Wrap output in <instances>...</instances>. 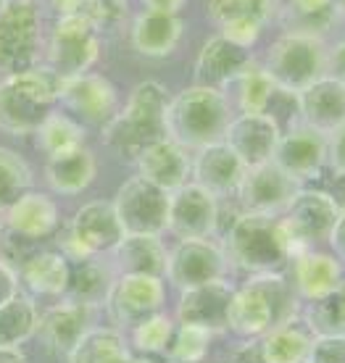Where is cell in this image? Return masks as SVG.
I'll return each instance as SVG.
<instances>
[{
	"instance_id": "cell-29",
	"label": "cell",
	"mask_w": 345,
	"mask_h": 363,
	"mask_svg": "<svg viewBox=\"0 0 345 363\" xmlns=\"http://www.w3.org/2000/svg\"><path fill=\"white\" fill-rule=\"evenodd\" d=\"M98 174L95 155L87 147H77L61 155H48L45 161V182L48 187L58 195H80L92 184Z\"/></svg>"
},
{
	"instance_id": "cell-26",
	"label": "cell",
	"mask_w": 345,
	"mask_h": 363,
	"mask_svg": "<svg viewBox=\"0 0 345 363\" xmlns=\"http://www.w3.org/2000/svg\"><path fill=\"white\" fill-rule=\"evenodd\" d=\"M290 269L292 290L306 303L324 298L332 290H337V284L345 277L343 264L332 253H322V250H303V253H298L290 261Z\"/></svg>"
},
{
	"instance_id": "cell-11",
	"label": "cell",
	"mask_w": 345,
	"mask_h": 363,
	"mask_svg": "<svg viewBox=\"0 0 345 363\" xmlns=\"http://www.w3.org/2000/svg\"><path fill=\"white\" fill-rule=\"evenodd\" d=\"M164 300L166 290L161 279L143 274H116L103 306L116 329H135L137 324L161 313Z\"/></svg>"
},
{
	"instance_id": "cell-1",
	"label": "cell",
	"mask_w": 345,
	"mask_h": 363,
	"mask_svg": "<svg viewBox=\"0 0 345 363\" xmlns=\"http://www.w3.org/2000/svg\"><path fill=\"white\" fill-rule=\"evenodd\" d=\"M298 316L300 298L288 277H282V272L253 274L232 292L227 329L243 340H253Z\"/></svg>"
},
{
	"instance_id": "cell-32",
	"label": "cell",
	"mask_w": 345,
	"mask_h": 363,
	"mask_svg": "<svg viewBox=\"0 0 345 363\" xmlns=\"http://www.w3.org/2000/svg\"><path fill=\"white\" fill-rule=\"evenodd\" d=\"M69 363H135V355L129 350L127 340L119 329L92 327L87 335L77 342L72 353L66 355Z\"/></svg>"
},
{
	"instance_id": "cell-24",
	"label": "cell",
	"mask_w": 345,
	"mask_h": 363,
	"mask_svg": "<svg viewBox=\"0 0 345 363\" xmlns=\"http://www.w3.org/2000/svg\"><path fill=\"white\" fill-rule=\"evenodd\" d=\"M92 316H95V308L77 303V300H66L40 316L37 335L50 350L69 355L77 347V342L92 329Z\"/></svg>"
},
{
	"instance_id": "cell-12",
	"label": "cell",
	"mask_w": 345,
	"mask_h": 363,
	"mask_svg": "<svg viewBox=\"0 0 345 363\" xmlns=\"http://www.w3.org/2000/svg\"><path fill=\"white\" fill-rule=\"evenodd\" d=\"M227 269L229 261L224 247L211 240H180L166 258V279L180 290L224 279Z\"/></svg>"
},
{
	"instance_id": "cell-53",
	"label": "cell",
	"mask_w": 345,
	"mask_h": 363,
	"mask_svg": "<svg viewBox=\"0 0 345 363\" xmlns=\"http://www.w3.org/2000/svg\"><path fill=\"white\" fill-rule=\"evenodd\" d=\"M332 6H335V13H340V16H345V0H335Z\"/></svg>"
},
{
	"instance_id": "cell-13",
	"label": "cell",
	"mask_w": 345,
	"mask_h": 363,
	"mask_svg": "<svg viewBox=\"0 0 345 363\" xmlns=\"http://www.w3.org/2000/svg\"><path fill=\"white\" fill-rule=\"evenodd\" d=\"M166 229L177 240H211L219 229V198L187 182L169 192V221Z\"/></svg>"
},
{
	"instance_id": "cell-52",
	"label": "cell",
	"mask_w": 345,
	"mask_h": 363,
	"mask_svg": "<svg viewBox=\"0 0 345 363\" xmlns=\"http://www.w3.org/2000/svg\"><path fill=\"white\" fill-rule=\"evenodd\" d=\"M48 3H50V6H53L55 13L61 16V13H66V11L72 9V3H74V0H48Z\"/></svg>"
},
{
	"instance_id": "cell-48",
	"label": "cell",
	"mask_w": 345,
	"mask_h": 363,
	"mask_svg": "<svg viewBox=\"0 0 345 363\" xmlns=\"http://www.w3.org/2000/svg\"><path fill=\"white\" fill-rule=\"evenodd\" d=\"M327 74L329 77H337L340 82H345V43L335 45L327 53Z\"/></svg>"
},
{
	"instance_id": "cell-56",
	"label": "cell",
	"mask_w": 345,
	"mask_h": 363,
	"mask_svg": "<svg viewBox=\"0 0 345 363\" xmlns=\"http://www.w3.org/2000/svg\"><path fill=\"white\" fill-rule=\"evenodd\" d=\"M0 232H3V229H0Z\"/></svg>"
},
{
	"instance_id": "cell-23",
	"label": "cell",
	"mask_w": 345,
	"mask_h": 363,
	"mask_svg": "<svg viewBox=\"0 0 345 363\" xmlns=\"http://www.w3.org/2000/svg\"><path fill=\"white\" fill-rule=\"evenodd\" d=\"M135 166L143 179L153 182L155 187L166 192H174L177 187L187 184L192 177L190 150H185L172 137H161L158 143L148 145L135 158Z\"/></svg>"
},
{
	"instance_id": "cell-8",
	"label": "cell",
	"mask_w": 345,
	"mask_h": 363,
	"mask_svg": "<svg viewBox=\"0 0 345 363\" xmlns=\"http://www.w3.org/2000/svg\"><path fill=\"white\" fill-rule=\"evenodd\" d=\"M337 216H340V211L329 200L327 192L300 187L280 216V227L290 245L292 258L303 250H314V245L319 242H327Z\"/></svg>"
},
{
	"instance_id": "cell-36",
	"label": "cell",
	"mask_w": 345,
	"mask_h": 363,
	"mask_svg": "<svg viewBox=\"0 0 345 363\" xmlns=\"http://www.w3.org/2000/svg\"><path fill=\"white\" fill-rule=\"evenodd\" d=\"M37 308L27 298H11L0 306V345L18 347L37 332Z\"/></svg>"
},
{
	"instance_id": "cell-9",
	"label": "cell",
	"mask_w": 345,
	"mask_h": 363,
	"mask_svg": "<svg viewBox=\"0 0 345 363\" xmlns=\"http://www.w3.org/2000/svg\"><path fill=\"white\" fill-rule=\"evenodd\" d=\"M100 58V32L82 16H58L48 37V61L61 79L92 72Z\"/></svg>"
},
{
	"instance_id": "cell-55",
	"label": "cell",
	"mask_w": 345,
	"mask_h": 363,
	"mask_svg": "<svg viewBox=\"0 0 345 363\" xmlns=\"http://www.w3.org/2000/svg\"><path fill=\"white\" fill-rule=\"evenodd\" d=\"M3 3H6V0H0V6H3Z\"/></svg>"
},
{
	"instance_id": "cell-34",
	"label": "cell",
	"mask_w": 345,
	"mask_h": 363,
	"mask_svg": "<svg viewBox=\"0 0 345 363\" xmlns=\"http://www.w3.org/2000/svg\"><path fill=\"white\" fill-rule=\"evenodd\" d=\"M206 11L217 29L227 24H253L266 29L277 11V0H209Z\"/></svg>"
},
{
	"instance_id": "cell-10",
	"label": "cell",
	"mask_w": 345,
	"mask_h": 363,
	"mask_svg": "<svg viewBox=\"0 0 345 363\" xmlns=\"http://www.w3.org/2000/svg\"><path fill=\"white\" fill-rule=\"evenodd\" d=\"M124 235H155L161 237L169 221V192L155 187L140 174L129 177L111 200Z\"/></svg>"
},
{
	"instance_id": "cell-30",
	"label": "cell",
	"mask_w": 345,
	"mask_h": 363,
	"mask_svg": "<svg viewBox=\"0 0 345 363\" xmlns=\"http://www.w3.org/2000/svg\"><path fill=\"white\" fill-rule=\"evenodd\" d=\"M311 342L314 335L300 318L288 321L277 329H269L266 335L256 337L258 363H306Z\"/></svg>"
},
{
	"instance_id": "cell-46",
	"label": "cell",
	"mask_w": 345,
	"mask_h": 363,
	"mask_svg": "<svg viewBox=\"0 0 345 363\" xmlns=\"http://www.w3.org/2000/svg\"><path fill=\"white\" fill-rule=\"evenodd\" d=\"M329 195V200L337 206V211L343 213L345 211V172H335L332 169V174H329L327 179V190H324Z\"/></svg>"
},
{
	"instance_id": "cell-35",
	"label": "cell",
	"mask_w": 345,
	"mask_h": 363,
	"mask_svg": "<svg viewBox=\"0 0 345 363\" xmlns=\"http://www.w3.org/2000/svg\"><path fill=\"white\" fill-rule=\"evenodd\" d=\"M40 147L48 155H61L84 147V124L64 111H53L35 132Z\"/></svg>"
},
{
	"instance_id": "cell-33",
	"label": "cell",
	"mask_w": 345,
	"mask_h": 363,
	"mask_svg": "<svg viewBox=\"0 0 345 363\" xmlns=\"http://www.w3.org/2000/svg\"><path fill=\"white\" fill-rule=\"evenodd\" d=\"M116 279V272H114V266L106 264V261H100L98 255H92L87 261L77 266L69 277V287L66 292H72V300L77 303H84V306H90V308H98L106 303L109 298V290L111 284Z\"/></svg>"
},
{
	"instance_id": "cell-20",
	"label": "cell",
	"mask_w": 345,
	"mask_h": 363,
	"mask_svg": "<svg viewBox=\"0 0 345 363\" xmlns=\"http://www.w3.org/2000/svg\"><path fill=\"white\" fill-rule=\"evenodd\" d=\"M235 287L227 279L209 281L200 287L182 290L180 303H177V318L180 324L198 327L206 332H227V313L229 300H232Z\"/></svg>"
},
{
	"instance_id": "cell-25",
	"label": "cell",
	"mask_w": 345,
	"mask_h": 363,
	"mask_svg": "<svg viewBox=\"0 0 345 363\" xmlns=\"http://www.w3.org/2000/svg\"><path fill=\"white\" fill-rule=\"evenodd\" d=\"M182 18L177 13H161V11H137L129 21V43L132 50L146 58H166L174 53V48L182 40Z\"/></svg>"
},
{
	"instance_id": "cell-39",
	"label": "cell",
	"mask_w": 345,
	"mask_h": 363,
	"mask_svg": "<svg viewBox=\"0 0 345 363\" xmlns=\"http://www.w3.org/2000/svg\"><path fill=\"white\" fill-rule=\"evenodd\" d=\"M277 84L272 77L263 72L261 66H251L240 79H237V103L240 113H266L269 103L277 95Z\"/></svg>"
},
{
	"instance_id": "cell-44",
	"label": "cell",
	"mask_w": 345,
	"mask_h": 363,
	"mask_svg": "<svg viewBox=\"0 0 345 363\" xmlns=\"http://www.w3.org/2000/svg\"><path fill=\"white\" fill-rule=\"evenodd\" d=\"M327 166L335 172H345V127L327 137Z\"/></svg>"
},
{
	"instance_id": "cell-47",
	"label": "cell",
	"mask_w": 345,
	"mask_h": 363,
	"mask_svg": "<svg viewBox=\"0 0 345 363\" xmlns=\"http://www.w3.org/2000/svg\"><path fill=\"white\" fill-rule=\"evenodd\" d=\"M327 242H329V247H332V255H335L340 264H345V211L337 216Z\"/></svg>"
},
{
	"instance_id": "cell-2",
	"label": "cell",
	"mask_w": 345,
	"mask_h": 363,
	"mask_svg": "<svg viewBox=\"0 0 345 363\" xmlns=\"http://www.w3.org/2000/svg\"><path fill=\"white\" fill-rule=\"evenodd\" d=\"M172 92L158 79H143L132 87L124 108L103 127V143L119 158L135 161L148 145L166 137V108Z\"/></svg>"
},
{
	"instance_id": "cell-54",
	"label": "cell",
	"mask_w": 345,
	"mask_h": 363,
	"mask_svg": "<svg viewBox=\"0 0 345 363\" xmlns=\"http://www.w3.org/2000/svg\"><path fill=\"white\" fill-rule=\"evenodd\" d=\"M135 363H153V361H148V358H135Z\"/></svg>"
},
{
	"instance_id": "cell-51",
	"label": "cell",
	"mask_w": 345,
	"mask_h": 363,
	"mask_svg": "<svg viewBox=\"0 0 345 363\" xmlns=\"http://www.w3.org/2000/svg\"><path fill=\"white\" fill-rule=\"evenodd\" d=\"M0 363H27V358L18 347L0 345Z\"/></svg>"
},
{
	"instance_id": "cell-37",
	"label": "cell",
	"mask_w": 345,
	"mask_h": 363,
	"mask_svg": "<svg viewBox=\"0 0 345 363\" xmlns=\"http://www.w3.org/2000/svg\"><path fill=\"white\" fill-rule=\"evenodd\" d=\"M303 324L314 337L324 335H345V292L332 290L319 300H311L303 311Z\"/></svg>"
},
{
	"instance_id": "cell-49",
	"label": "cell",
	"mask_w": 345,
	"mask_h": 363,
	"mask_svg": "<svg viewBox=\"0 0 345 363\" xmlns=\"http://www.w3.org/2000/svg\"><path fill=\"white\" fill-rule=\"evenodd\" d=\"M335 0H292V6L303 13V16H319L327 9H332Z\"/></svg>"
},
{
	"instance_id": "cell-40",
	"label": "cell",
	"mask_w": 345,
	"mask_h": 363,
	"mask_svg": "<svg viewBox=\"0 0 345 363\" xmlns=\"http://www.w3.org/2000/svg\"><path fill=\"white\" fill-rule=\"evenodd\" d=\"M66 13L82 16L84 21H90L92 27L103 35V32L121 27L129 11L127 0H74L72 9L66 11ZM66 13H61V16H66Z\"/></svg>"
},
{
	"instance_id": "cell-3",
	"label": "cell",
	"mask_w": 345,
	"mask_h": 363,
	"mask_svg": "<svg viewBox=\"0 0 345 363\" xmlns=\"http://www.w3.org/2000/svg\"><path fill=\"white\" fill-rule=\"evenodd\" d=\"M64 82L45 64L0 79V129L9 135H35L55 111Z\"/></svg>"
},
{
	"instance_id": "cell-28",
	"label": "cell",
	"mask_w": 345,
	"mask_h": 363,
	"mask_svg": "<svg viewBox=\"0 0 345 363\" xmlns=\"http://www.w3.org/2000/svg\"><path fill=\"white\" fill-rule=\"evenodd\" d=\"M114 272L116 274H143V277H166L169 250L155 235H124L114 250Z\"/></svg>"
},
{
	"instance_id": "cell-38",
	"label": "cell",
	"mask_w": 345,
	"mask_h": 363,
	"mask_svg": "<svg viewBox=\"0 0 345 363\" xmlns=\"http://www.w3.org/2000/svg\"><path fill=\"white\" fill-rule=\"evenodd\" d=\"M32 190V169L11 147H0V213L16 203L24 192Z\"/></svg>"
},
{
	"instance_id": "cell-15",
	"label": "cell",
	"mask_w": 345,
	"mask_h": 363,
	"mask_svg": "<svg viewBox=\"0 0 345 363\" xmlns=\"http://www.w3.org/2000/svg\"><path fill=\"white\" fill-rule=\"evenodd\" d=\"M272 161L303 187V182L319 179L327 169V137L295 124L280 137Z\"/></svg>"
},
{
	"instance_id": "cell-41",
	"label": "cell",
	"mask_w": 345,
	"mask_h": 363,
	"mask_svg": "<svg viewBox=\"0 0 345 363\" xmlns=\"http://www.w3.org/2000/svg\"><path fill=\"white\" fill-rule=\"evenodd\" d=\"M209 345L211 332L180 324V327H174L172 340H169L164 353L172 363H198L203 361V355L209 353Z\"/></svg>"
},
{
	"instance_id": "cell-27",
	"label": "cell",
	"mask_w": 345,
	"mask_h": 363,
	"mask_svg": "<svg viewBox=\"0 0 345 363\" xmlns=\"http://www.w3.org/2000/svg\"><path fill=\"white\" fill-rule=\"evenodd\" d=\"M6 227L13 235L24 237V240H43L50 237L55 229L61 227V211L55 206V200L45 192L29 190L11 206L6 213Z\"/></svg>"
},
{
	"instance_id": "cell-43",
	"label": "cell",
	"mask_w": 345,
	"mask_h": 363,
	"mask_svg": "<svg viewBox=\"0 0 345 363\" xmlns=\"http://www.w3.org/2000/svg\"><path fill=\"white\" fill-rule=\"evenodd\" d=\"M306 363H345V335L314 337Z\"/></svg>"
},
{
	"instance_id": "cell-21",
	"label": "cell",
	"mask_w": 345,
	"mask_h": 363,
	"mask_svg": "<svg viewBox=\"0 0 345 363\" xmlns=\"http://www.w3.org/2000/svg\"><path fill=\"white\" fill-rule=\"evenodd\" d=\"M69 235L90 255L111 253L124 240V229L111 200H87L69 221Z\"/></svg>"
},
{
	"instance_id": "cell-22",
	"label": "cell",
	"mask_w": 345,
	"mask_h": 363,
	"mask_svg": "<svg viewBox=\"0 0 345 363\" xmlns=\"http://www.w3.org/2000/svg\"><path fill=\"white\" fill-rule=\"evenodd\" d=\"M243 177H246V166L224 140L200 147L192 155V182L209 190L214 198L237 195Z\"/></svg>"
},
{
	"instance_id": "cell-19",
	"label": "cell",
	"mask_w": 345,
	"mask_h": 363,
	"mask_svg": "<svg viewBox=\"0 0 345 363\" xmlns=\"http://www.w3.org/2000/svg\"><path fill=\"white\" fill-rule=\"evenodd\" d=\"M295 106L303 127L329 137L345 127V82L324 74L295 95Z\"/></svg>"
},
{
	"instance_id": "cell-31",
	"label": "cell",
	"mask_w": 345,
	"mask_h": 363,
	"mask_svg": "<svg viewBox=\"0 0 345 363\" xmlns=\"http://www.w3.org/2000/svg\"><path fill=\"white\" fill-rule=\"evenodd\" d=\"M18 277L32 292L40 295H64L69 287V261L55 250H35L24 264L18 266Z\"/></svg>"
},
{
	"instance_id": "cell-42",
	"label": "cell",
	"mask_w": 345,
	"mask_h": 363,
	"mask_svg": "<svg viewBox=\"0 0 345 363\" xmlns=\"http://www.w3.org/2000/svg\"><path fill=\"white\" fill-rule=\"evenodd\" d=\"M172 318L164 316V313H155V316H150L148 321L132 329V345H135L137 353H164L169 340H172Z\"/></svg>"
},
{
	"instance_id": "cell-18",
	"label": "cell",
	"mask_w": 345,
	"mask_h": 363,
	"mask_svg": "<svg viewBox=\"0 0 345 363\" xmlns=\"http://www.w3.org/2000/svg\"><path fill=\"white\" fill-rule=\"evenodd\" d=\"M58 103H64L74 116L87 121V124L106 127L111 118L116 116L119 95L109 77L87 72V74H80V77L66 79Z\"/></svg>"
},
{
	"instance_id": "cell-17",
	"label": "cell",
	"mask_w": 345,
	"mask_h": 363,
	"mask_svg": "<svg viewBox=\"0 0 345 363\" xmlns=\"http://www.w3.org/2000/svg\"><path fill=\"white\" fill-rule=\"evenodd\" d=\"M251 66L256 64L253 53L248 48L235 45L221 35H211L195 55L192 77H195V84H200V87L224 92V87L237 82Z\"/></svg>"
},
{
	"instance_id": "cell-7",
	"label": "cell",
	"mask_w": 345,
	"mask_h": 363,
	"mask_svg": "<svg viewBox=\"0 0 345 363\" xmlns=\"http://www.w3.org/2000/svg\"><path fill=\"white\" fill-rule=\"evenodd\" d=\"M45 40V16L37 0H6L0 6V74L37 66Z\"/></svg>"
},
{
	"instance_id": "cell-45",
	"label": "cell",
	"mask_w": 345,
	"mask_h": 363,
	"mask_svg": "<svg viewBox=\"0 0 345 363\" xmlns=\"http://www.w3.org/2000/svg\"><path fill=\"white\" fill-rule=\"evenodd\" d=\"M18 290V274L0 261V306L9 303L11 298H16Z\"/></svg>"
},
{
	"instance_id": "cell-50",
	"label": "cell",
	"mask_w": 345,
	"mask_h": 363,
	"mask_svg": "<svg viewBox=\"0 0 345 363\" xmlns=\"http://www.w3.org/2000/svg\"><path fill=\"white\" fill-rule=\"evenodd\" d=\"M143 6L148 11H161V13H180L187 0H143Z\"/></svg>"
},
{
	"instance_id": "cell-6",
	"label": "cell",
	"mask_w": 345,
	"mask_h": 363,
	"mask_svg": "<svg viewBox=\"0 0 345 363\" xmlns=\"http://www.w3.org/2000/svg\"><path fill=\"white\" fill-rule=\"evenodd\" d=\"M261 69L272 77L277 90L298 95L327 74V45L314 29H292L274 40Z\"/></svg>"
},
{
	"instance_id": "cell-16",
	"label": "cell",
	"mask_w": 345,
	"mask_h": 363,
	"mask_svg": "<svg viewBox=\"0 0 345 363\" xmlns=\"http://www.w3.org/2000/svg\"><path fill=\"white\" fill-rule=\"evenodd\" d=\"M280 137V121L272 113H240L229 121L224 143L232 147V153L243 161L246 169H253L272 161Z\"/></svg>"
},
{
	"instance_id": "cell-4",
	"label": "cell",
	"mask_w": 345,
	"mask_h": 363,
	"mask_svg": "<svg viewBox=\"0 0 345 363\" xmlns=\"http://www.w3.org/2000/svg\"><path fill=\"white\" fill-rule=\"evenodd\" d=\"M232 121L227 95L221 90L192 84L177 92L166 108V137L185 150H200L211 143H221Z\"/></svg>"
},
{
	"instance_id": "cell-14",
	"label": "cell",
	"mask_w": 345,
	"mask_h": 363,
	"mask_svg": "<svg viewBox=\"0 0 345 363\" xmlns=\"http://www.w3.org/2000/svg\"><path fill=\"white\" fill-rule=\"evenodd\" d=\"M298 190V182L288 177L274 161H269V164L246 169V177L237 187V200H240L243 213L277 216L288 208V203L295 198Z\"/></svg>"
},
{
	"instance_id": "cell-5",
	"label": "cell",
	"mask_w": 345,
	"mask_h": 363,
	"mask_svg": "<svg viewBox=\"0 0 345 363\" xmlns=\"http://www.w3.org/2000/svg\"><path fill=\"white\" fill-rule=\"evenodd\" d=\"M227 261L237 269L253 274L282 272L290 264V245L280 227V216L263 213H237L227 229L224 242Z\"/></svg>"
}]
</instances>
